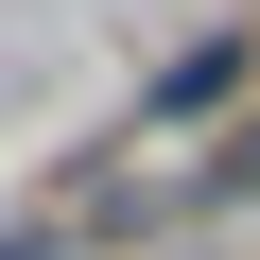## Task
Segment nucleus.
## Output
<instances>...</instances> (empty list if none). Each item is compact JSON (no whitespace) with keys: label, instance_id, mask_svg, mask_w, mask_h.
Instances as JSON below:
<instances>
[{"label":"nucleus","instance_id":"nucleus-1","mask_svg":"<svg viewBox=\"0 0 260 260\" xmlns=\"http://www.w3.org/2000/svg\"><path fill=\"white\" fill-rule=\"evenodd\" d=\"M225 191H260V121H243V139H225V156L191 174V208H225Z\"/></svg>","mask_w":260,"mask_h":260},{"label":"nucleus","instance_id":"nucleus-2","mask_svg":"<svg viewBox=\"0 0 260 260\" xmlns=\"http://www.w3.org/2000/svg\"><path fill=\"white\" fill-rule=\"evenodd\" d=\"M0 260H52V225H18V243H0Z\"/></svg>","mask_w":260,"mask_h":260}]
</instances>
